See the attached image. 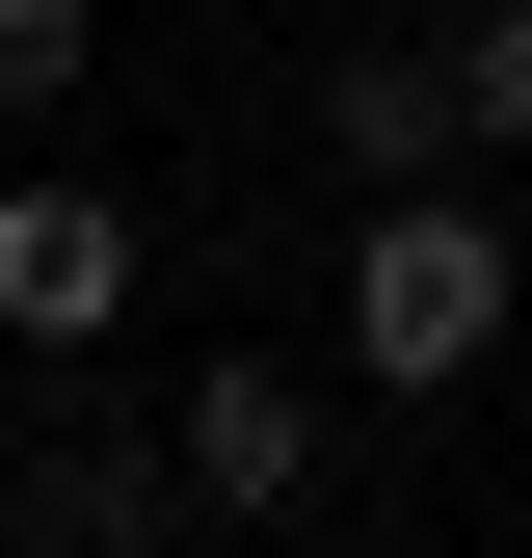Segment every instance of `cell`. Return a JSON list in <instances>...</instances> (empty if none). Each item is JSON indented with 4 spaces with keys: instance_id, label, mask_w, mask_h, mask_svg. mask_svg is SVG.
Listing matches in <instances>:
<instances>
[{
    "instance_id": "obj_6",
    "label": "cell",
    "mask_w": 532,
    "mask_h": 558,
    "mask_svg": "<svg viewBox=\"0 0 532 558\" xmlns=\"http://www.w3.org/2000/svg\"><path fill=\"white\" fill-rule=\"evenodd\" d=\"M81 81H107V0H0V107L53 133V107H81Z\"/></svg>"
},
{
    "instance_id": "obj_2",
    "label": "cell",
    "mask_w": 532,
    "mask_h": 558,
    "mask_svg": "<svg viewBox=\"0 0 532 558\" xmlns=\"http://www.w3.org/2000/svg\"><path fill=\"white\" fill-rule=\"evenodd\" d=\"M133 266H160V240H133L81 160H27V186H0V345H53V373H81V345L133 319Z\"/></svg>"
},
{
    "instance_id": "obj_4",
    "label": "cell",
    "mask_w": 532,
    "mask_h": 558,
    "mask_svg": "<svg viewBox=\"0 0 532 558\" xmlns=\"http://www.w3.org/2000/svg\"><path fill=\"white\" fill-rule=\"evenodd\" d=\"M319 160H347V186L480 160V133H452V53H426V27H399V53H319Z\"/></svg>"
},
{
    "instance_id": "obj_1",
    "label": "cell",
    "mask_w": 532,
    "mask_h": 558,
    "mask_svg": "<svg viewBox=\"0 0 532 558\" xmlns=\"http://www.w3.org/2000/svg\"><path fill=\"white\" fill-rule=\"evenodd\" d=\"M506 319H532V240L480 214V160H426V186L347 214V373H373V399H480Z\"/></svg>"
},
{
    "instance_id": "obj_5",
    "label": "cell",
    "mask_w": 532,
    "mask_h": 558,
    "mask_svg": "<svg viewBox=\"0 0 532 558\" xmlns=\"http://www.w3.org/2000/svg\"><path fill=\"white\" fill-rule=\"evenodd\" d=\"M426 53H452V133L532 160V0H480V27H426Z\"/></svg>"
},
{
    "instance_id": "obj_7",
    "label": "cell",
    "mask_w": 532,
    "mask_h": 558,
    "mask_svg": "<svg viewBox=\"0 0 532 558\" xmlns=\"http://www.w3.org/2000/svg\"><path fill=\"white\" fill-rule=\"evenodd\" d=\"M81 558H186V532H160V506H133V532H81Z\"/></svg>"
},
{
    "instance_id": "obj_3",
    "label": "cell",
    "mask_w": 532,
    "mask_h": 558,
    "mask_svg": "<svg viewBox=\"0 0 532 558\" xmlns=\"http://www.w3.org/2000/svg\"><path fill=\"white\" fill-rule=\"evenodd\" d=\"M160 478H186V506H240V532H293V506H319V373L214 345V373L160 399Z\"/></svg>"
}]
</instances>
